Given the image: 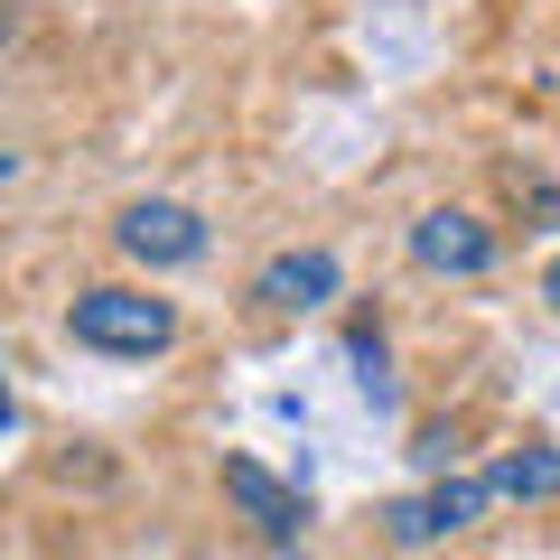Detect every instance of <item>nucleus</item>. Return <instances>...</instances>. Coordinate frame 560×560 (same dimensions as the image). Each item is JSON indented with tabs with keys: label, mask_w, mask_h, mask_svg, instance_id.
<instances>
[{
	"label": "nucleus",
	"mask_w": 560,
	"mask_h": 560,
	"mask_svg": "<svg viewBox=\"0 0 560 560\" xmlns=\"http://www.w3.org/2000/svg\"><path fill=\"white\" fill-rule=\"evenodd\" d=\"M66 337L94 346V355H168L178 346V308L150 300V290H75Z\"/></svg>",
	"instance_id": "1"
},
{
	"label": "nucleus",
	"mask_w": 560,
	"mask_h": 560,
	"mask_svg": "<svg viewBox=\"0 0 560 560\" xmlns=\"http://www.w3.org/2000/svg\"><path fill=\"white\" fill-rule=\"evenodd\" d=\"M495 504H504V495H495V477H440V486H420V495H401L393 514H383V533H393L401 551H430V541L477 533Z\"/></svg>",
	"instance_id": "2"
},
{
	"label": "nucleus",
	"mask_w": 560,
	"mask_h": 560,
	"mask_svg": "<svg viewBox=\"0 0 560 560\" xmlns=\"http://www.w3.org/2000/svg\"><path fill=\"white\" fill-rule=\"evenodd\" d=\"M121 253L140 261V271H187V261H206V215L197 206H178V197H140V206H121Z\"/></svg>",
	"instance_id": "3"
},
{
	"label": "nucleus",
	"mask_w": 560,
	"mask_h": 560,
	"mask_svg": "<svg viewBox=\"0 0 560 560\" xmlns=\"http://www.w3.org/2000/svg\"><path fill=\"white\" fill-rule=\"evenodd\" d=\"M346 290V261L327 253V243H290V253H271L253 271V300L280 308V318H300V308H327Z\"/></svg>",
	"instance_id": "4"
},
{
	"label": "nucleus",
	"mask_w": 560,
	"mask_h": 560,
	"mask_svg": "<svg viewBox=\"0 0 560 560\" xmlns=\"http://www.w3.org/2000/svg\"><path fill=\"white\" fill-rule=\"evenodd\" d=\"M411 261L420 271H448V280H477V271H495V234L477 215H458V206H440V215L411 224Z\"/></svg>",
	"instance_id": "5"
},
{
	"label": "nucleus",
	"mask_w": 560,
	"mask_h": 560,
	"mask_svg": "<svg viewBox=\"0 0 560 560\" xmlns=\"http://www.w3.org/2000/svg\"><path fill=\"white\" fill-rule=\"evenodd\" d=\"M224 495H234L261 533H300V495H290V486H271L253 458H224Z\"/></svg>",
	"instance_id": "6"
},
{
	"label": "nucleus",
	"mask_w": 560,
	"mask_h": 560,
	"mask_svg": "<svg viewBox=\"0 0 560 560\" xmlns=\"http://www.w3.org/2000/svg\"><path fill=\"white\" fill-rule=\"evenodd\" d=\"M486 477H495V495L504 504H533V495H560V440L551 448H523V458H504V467H486Z\"/></svg>",
	"instance_id": "7"
},
{
	"label": "nucleus",
	"mask_w": 560,
	"mask_h": 560,
	"mask_svg": "<svg viewBox=\"0 0 560 560\" xmlns=\"http://www.w3.org/2000/svg\"><path fill=\"white\" fill-rule=\"evenodd\" d=\"M541 300H551V308H560V261H551V271H541Z\"/></svg>",
	"instance_id": "8"
}]
</instances>
